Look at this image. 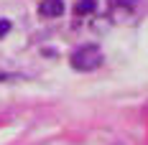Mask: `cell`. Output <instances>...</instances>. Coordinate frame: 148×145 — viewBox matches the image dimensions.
<instances>
[{
	"label": "cell",
	"mask_w": 148,
	"mask_h": 145,
	"mask_svg": "<svg viewBox=\"0 0 148 145\" xmlns=\"http://www.w3.org/2000/svg\"><path fill=\"white\" fill-rule=\"evenodd\" d=\"M38 13L44 15V18H59V15L64 13V3H61V0H41Z\"/></svg>",
	"instance_id": "2"
},
{
	"label": "cell",
	"mask_w": 148,
	"mask_h": 145,
	"mask_svg": "<svg viewBox=\"0 0 148 145\" xmlns=\"http://www.w3.org/2000/svg\"><path fill=\"white\" fill-rule=\"evenodd\" d=\"M102 64V51L97 48V46H79L77 51L72 54V66L77 71H92V69H97Z\"/></svg>",
	"instance_id": "1"
},
{
	"label": "cell",
	"mask_w": 148,
	"mask_h": 145,
	"mask_svg": "<svg viewBox=\"0 0 148 145\" xmlns=\"http://www.w3.org/2000/svg\"><path fill=\"white\" fill-rule=\"evenodd\" d=\"M118 3H135V0H118Z\"/></svg>",
	"instance_id": "5"
},
{
	"label": "cell",
	"mask_w": 148,
	"mask_h": 145,
	"mask_svg": "<svg viewBox=\"0 0 148 145\" xmlns=\"http://www.w3.org/2000/svg\"><path fill=\"white\" fill-rule=\"evenodd\" d=\"M92 10H97V0H77V5H74L77 15H87Z\"/></svg>",
	"instance_id": "3"
},
{
	"label": "cell",
	"mask_w": 148,
	"mask_h": 145,
	"mask_svg": "<svg viewBox=\"0 0 148 145\" xmlns=\"http://www.w3.org/2000/svg\"><path fill=\"white\" fill-rule=\"evenodd\" d=\"M8 31H10V20H0V38L8 36Z\"/></svg>",
	"instance_id": "4"
}]
</instances>
